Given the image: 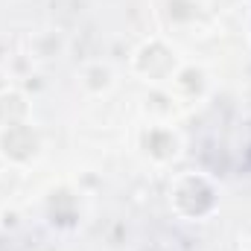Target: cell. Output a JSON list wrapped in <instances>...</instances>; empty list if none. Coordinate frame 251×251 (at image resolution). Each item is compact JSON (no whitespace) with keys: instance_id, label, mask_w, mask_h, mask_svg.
<instances>
[{"instance_id":"obj_1","label":"cell","mask_w":251,"mask_h":251,"mask_svg":"<svg viewBox=\"0 0 251 251\" xmlns=\"http://www.w3.org/2000/svg\"><path fill=\"white\" fill-rule=\"evenodd\" d=\"M170 204L176 207V213L187 216V219H199L204 213L213 210L216 204V190L207 178L187 173V176H178L170 187Z\"/></svg>"},{"instance_id":"obj_2","label":"cell","mask_w":251,"mask_h":251,"mask_svg":"<svg viewBox=\"0 0 251 251\" xmlns=\"http://www.w3.org/2000/svg\"><path fill=\"white\" fill-rule=\"evenodd\" d=\"M131 64H134V73L143 76L146 82H167V79H173L178 73L176 53L164 41H158V38L140 44L137 53H134V59H131Z\"/></svg>"},{"instance_id":"obj_3","label":"cell","mask_w":251,"mask_h":251,"mask_svg":"<svg viewBox=\"0 0 251 251\" xmlns=\"http://www.w3.org/2000/svg\"><path fill=\"white\" fill-rule=\"evenodd\" d=\"M41 149L38 131L29 123L12 126V128H0V158H6L9 164H29Z\"/></svg>"},{"instance_id":"obj_4","label":"cell","mask_w":251,"mask_h":251,"mask_svg":"<svg viewBox=\"0 0 251 251\" xmlns=\"http://www.w3.org/2000/svg\"><path fill=\"white\" fill-rule=\"evenodd\" d=\"M143 146H146V155H152L155 161H170L178 152V137L170 128L155 126V128H149L143 134Z\"/></svg>"},{"instance_id":"obj_5","label":"cell","mask_w":251,"mask_h":251,"mask_svg":"<svg viewBox=\"0 0 251 251\" xmlns=\"http://www.w3.org/2000/svg\"><path fill=\"white\" fill-rule=\"evenodd\" d=\"M26 117H29L26 97L21 91H0V128L26 123Z\"/></svg>"},{"instance_id":"obj_6","label":"cell","mask_w":251,"mask_h":251,"mask_svg":"<svg viewBox=\"0 0 251 251\" xmlns=\"http://www.w3.org/2000/svg\"><path fill=\"white\" fill-rule=\"evenodd\" d=\"M91 73H94V79H88L85 85H91V88H97V91L111 88V70H108L105 64H91V67L85 70V76H91Z\"/></svg>"},{"instance_id":"obj_7","label":"cell","mask_w":251,"mask_h":251,"mask_svg":"<svg viewBox=\"0 0 251 251\" xmlns=\"http://www.w3.org/2000/svg\"><path fill=\"white\" fill-rule=\"evenodd\" d=\"M249 38H251V15H249Z\"/></svg>"}]
</instances>
